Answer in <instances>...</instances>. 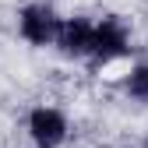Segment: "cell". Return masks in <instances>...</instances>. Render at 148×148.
Masks as SVG:
<instances>
[{"instance_id": "obj_4", "label": "cell", "mask_w": 148, "mask_h": 148, "mask_svg": "<svg viewBox=\"0 0 148 148\" xmlns=\"http://www.w3.org/2000/svg\"><path fill=\"white\" fill-rule=\"evenodd\" d=\"M92 28H95V21L85 18V14L60 18L57 35H53L57 53H60V57H67V60H85L88 53H92Z\"/></svg>"}, {"instance_id": "obj_6", "label": "cell", "mask_w": 148, "mask_h": 148, "mask_svg": "<svg viewBox=\"0 0 148 148\" xmlns=\"http://www.w3.org/2000/svg\"><path fill=\"white\" fill-rule=\"evenodd\" d=\"M138 148H148V138H145V141H141V145H138Z\"/></svg>"}, {"instance_id": "obj_3", "label": "cell", "mask_w": 148, "mask_h": 148, "mask_svg": "<svg viewBox=\"0 0 148 148\" xmlns=\"http://www.w3.org/2000/svg\"><path fill=\"white\" fill-rule=\"evenodd\" d=\"M57 25H60V14L46 0H32L18 11V35L28 46H49L57 35Z\"/></svg>"}, {"instance_id": "obj_1", "label": "cell", "mask_w": 148, "mask_h": 148, "mask_svg": "<svg viewBox=\"0 0 148 148\" xmlns=\"http://www.w3.org/2000/svg\"><path fill=\"white\" fill-rule=\"evenodd\" d=\"M127 53H131V28H127L123 18L120 14H106L102 21H95V28H92V53L88 57L99 67H106V64L127 57Z\"/></svg>"}, {"instance_id": "obj_2", "label": "cell", "mask_w": 148, "mask_h": 148, "mask_svg": "<svg viewBox=\"0 0 148 148\" xmlns=\"http://www.w3.org/2000/svg\"><path fill=\"white\" fill-rule=\"evenodd\" d=\"M25 131L35 148H64V141L71 138V120L57 106H35L25 120Z\"/></svg>"}, {"instance_id": "obj_5", "label": "cell", "mask_w": 148, "mask_h": 148, "mask_svg": "<svg viewBox=\"0 0 148 148\" xmlns=\"http://www.w3.org/2000/svg\"><path fill=\"white\" fill-rule=\"evenodd\" d=\"M123 92L138 102H148V64H134L123 78Z\"/></svg>"}]
</instances>
